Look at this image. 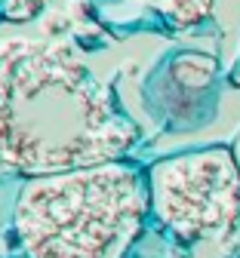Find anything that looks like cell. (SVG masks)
<instances>
[{
  "label": "cell",
  "mask_w": 240,
  "mask_h": 258,
  "mask_svg": "<svg viewBox=\"0 0 240 258\" xmlns=\"http://www.w3.org/2000/svg\"><path fill=\"white\" fill-rule=\"evenodd\" d=\"M139 129L71 37L0 22V175L37 178L123 160Z\"/></svg>",
  "instance_id": "cell-1"
},
{
  "label": "cell",
  "mask_w": 240,
  "mask_h": 258,
  "mask_svg": "<svg viewBox=\"0 0 240 258\" xmlns=\"http://www.w3.org/2000/svg\"><path fill=\"white\" fill-rule=\"evenodd\" d=\"M148 215V175L108 160L25 178L10 224L22 258H126Z\"/></svg>",
  "instance_id": "cell-2"
},
{
  "label": "cell",
  "mask_w": 240,
  "mask_h": 258,
  "mask_svg": "<svg viewBox=\"0 0 240 258\" xmlns=\"http://www.w3.org/2000/svg\"><path fill=\"white\" fill-rule=\"evenodd\" d=\"M145 175L151 215L173 240L207 243L240 231V166L231 145L160 157Z\"/></svg>",
  "instance_id": "cell-3"
},
{
  "label": "cell",
  "mask_w": 240,
  "mask_h": 258,
  "mask_svg": "<svg viewBox=\"0 0 240 258\" xmlns=\"http://www.w3.org/2000/svg\"><path fill=\"white\" fill-rule=\"evenodd\" d=\"M95 0H0V22L46 28L65 37H80L92 31Z\"/></svg>",
  "instance_id": "cell-4"
},
{
  "label": "cell",
  "mask_w": 240,
  "mask_h": 258,
  "mask_svg": "<svg viewBox=\"0 0 240 258\" xmlns=\"http://www.w3.org/2000/svg\"><path fill=\"white\" fill-rule=\"evenodd\" d=\"M102 16L117 22H157L166 28H194L213 16L216 0H95Z\"/></svg>",
  "instance_id": "cell-5"
},
{
  "label": "cell",
  "mask_w": 240,
  "mask_h": 258,
  "mask_svg": "<svg viewBox=\"0 0 240 258\" xmlns=\"http://www.w3.org/2000/svg\"><path fill=\"white\" fill-rule=\"evenodd\" d=\"M231 83H237V86H240V52H237V58H234V68H231Z\"/></svg>",
  "instance_id": "cell-6"
},
{
  "label": "cell",
  "mask_w": 240,
  "mask_h": 258,
  "mask_svg": "<svg viewBox=\"0 0 240 258\" xmlns=\"http://www.w3.org/2000/svg\"><path fill=\"white\" fill-rule=\"evenodd\" d=\"M231 148H234V157H237V166H240V129H237V136H234Z\"/></svg>",
  "instance_id": "cell-7"
}]
</instances>
